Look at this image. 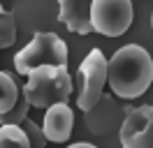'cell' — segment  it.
Segmentation results:
<instances>
[{
  "label": "cell",
  "instance_id": "obj_1",
  "mask_svg": "<svg viewBox=\"0 0 153 148\" xmlns=\"http://www.w3.org/2000/svg\"><path fill=\"white\" fill-rule=\"evenodd\" d=\"M107 83L111 92L134 100L151 88L153 83V58L139 44L121 46L109 60H107Z\"/></svg>",
  "mask_w": 153,
  "mask_h": 148
},
{
  "label": "cell",
  "instance_id": "obj_2",
  "mask_svg": "<svg viewBox=\"0 0 153 148\" xmlns=\"http://www.w3.org/2000/svg\"><path fill=\"white\" fill-rule=\"evenodd\" d=\"M74 92L72 76L67 72V65H42L28 74V81L23 83V95L30 107L47 109L58 102H67Z\"/></svg>",
  "mask_w": 153,
  "mask_h": 148
},
{
  "label": "cell",
  "instance_id": "obj_3",
  "mask_svg": "<svg viewBox=\"0 0 153 148\" xmlns=\"http://www.w3.org/2000/svg\"><path fill=\"white\" fill-rule=\"evenodd\" d=\"M42 65H67V44L56 33H35L28 46L14 56V67L28 76Z\"/></svg>",
  "mask_w": 153,
  "mask_h": 148
},
{
  "label": "cell",
  "instance_id": "obj_4",
  "mask_svg": "<svg viewBox=\"0 0 153 148\" xmlns=\"http://www.w3.org/2000/svg\"><path fill=\"white\" fill-rule=\"evenodd\" d=\"M76 107L93 111L107 86V58L100 49H93L76 70Z\"/></svg>",
  "mask_w": 153,
  "mask_h": 148
},
{
  "label": "cell",
  "instance_id": "obj_5",
  "mask_svg": "<svg viewBox=\"0 0 153 148\" xmlns=\"http://www.w3.org/2000/svg\"><path fill=\"white\" fill-rule=\"evenodd\" d=\"M134 9L130 0H93L91 26L93 33L105 37H118L132 26Z\"/></svg>",
  "mask_w": 153,
  "mask_h": 148
},
{
  "label": "cell",
  "instance_id": "obj_6",
  "mask_svg": "<svg viewBox=\"0 0 153 148\" xmlns=\"http://www.w3.org/2000/svg\"><path fill=\"white\" fill-rule=\"evenodd\" d=\"M123 148H153V104L130 109L121 125Z\"/></svg>",
  "mask_w": 153,
  "mask_h": 148
},
{
  "label": "cell",
  "instance_id": "obj_7",
  "mask_svg": "<svg viewBox=\"0 0 153 148\" xmlns=\"http://www.w3.org/2000/svg\"><path fill=\"white\" fill-rule=\"evenodd\" d=\"M72 127H74V111L70 109L67 102H58V104L47 107L44 125H42L47 141H56V144L67 141L72 134Z\"/></svg>",
  "mask_w": 153,
  "mask_h": 148
},
{
  "label": "cell",
  "instance_id": "obj_8",
  "mask_svg": "<svg viewBox=\"0 0 153 148\" xmlns=\"http://www.w3.org/2000/svg\"><path fill=\"white\" fill-rule=\"evenodd\" d=\"M91 5L93 0H58V21L76 35H91Z\"/></svg>",
  "mask_w": 153,
  "mask_h": 148
},
{
  "label": "cell",
  "instance_id": "obj_9",
  "mask_svg": "<svg viewBox=\"0 0 153 148\" xmlns=\"http://www.w3.org/2000/svg\"><path fill=\"white\" fill-rule=\"evenodd\" d=\"M19 88H21V81L16 79V74L0 70V113H5L14 107Z\"/></svg>",
  "mask_w": 153,
  "mask_h": 148
},
{
  "label": "cell",
  "instance_id": "obj_10",
  "mask_svg": "<svg viewBox=\"0 0 153 148\" xmlns=\"http://www.w3.org/2000/svg\"><path fill=\"white\" fill-rule=\"evenodd\" d=\"M28 109H30V104L26 100V95H23V83H21L14 107L10 111H5V113H0V125H21L23 120L28 118Z\"/></svg>",
  "mask_w": 153,
  "mask_h": 148
},
{
  "label": "cell",
  "instance_id": "obj_11",
  "mask_svg": "<svg viewBox=\"0 0 153 148\" xmlns=\"http://www.w3.org/2000/svg\"><path fill=\"white\" fill-rule=\"evenodd\" d=\"M0 148H30L19 125H0Z\"/></svg>",
  "mask_w": 153,
  "mask_h": 148
},
{
  "label": "cell",
  "instance_id": "obj_12",
  "mask_svg": "<svg viewBox=\"0 0 153 148\" xmlns=\"http://www.w3.org/2000/svg\"><path fill=\"white\" fill-rule=\"evenodd\" d=\"M16 42V18L12 12H0V49H7Z\"/></svg>",
  "mask_w": 153,
  "mask_h": 148
},
{
  "label": "cell",
  "instance_id": "obj_13",
  "mask_svg": "<svg viewBox=\"0 0 153 148\" xmlns=\"http://www.w3.org/2000/svg\"><path fill=\"white\" fill-rule=\"evenodd\" d=\"M19 127L23 130V134L28 137L30 148H44L47 146V137H44V132H42V127H39L37 123H33L30 118H26Z\"/></svg>",
  "mask_w": 153,
  "mask_h": 148
},
{
  "label": "cell",
  "instance_id": "obj_14",
  "mask_svg": "<svg viewBox=\"0 0 153 148\" xmlns=\"http://www.w3.org/2000/svg\"><path fill=\"white\" fill-rule=\"evenodd\" d=\"M67 148H97V146H93V144H86V141H79V144H72V146H67Z\"/></svg>",
  "mask_w": 153,
  "mask_h": 148
},
{
  "label": "cell",
  "instance_id": "obj_15",
  "mask_svg": "<svg viewBox=\"0 0 153 148\" xmlns=\"http://www.w3.org/2000/svg\"><path fill=\"white\" fill-rule=\"evenodd\" d=\"M0 12H5V7H2V2H0Z\"/></svg>",
  "mask_w": 153,
  "mask_h": 148
},
{
  "label": "cell",
  "instance_id": "obj_16",
  "mask_svg": "<svg viewBox=\"0 0 153 148\" xmlns=\"http://www.w3.org/2000/svg\"><path fill=\"white\" fill-rule=\"evenodd\" d=\"M151 23H153V16H151Z\"/></svg>",
  "mask_w": 153,
  "mask_h": 148
}]
</instances>
